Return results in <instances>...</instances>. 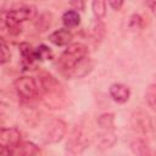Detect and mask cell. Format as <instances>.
Masks as SVG:
<instances>
[{
	"label": "cell",
	"mask_w": 156,
	"mask_h": 156,
	"mask_svg": "<svg viewBox=\"0 0 156 156\" xmlns=\"http://www.w3.org/2000/svg\"><path fill=\"white\" fill-rule=\"evenodd\" d=\"M16 156H40V149L34 143L24 141L18 146Z\"/></svg>",
	"instance_id": "4fadbf2b"
},
{
	"label": "cell",
	"mask_w": 156,
	"mask_h": 156,
	"mask_svg": "<svg viewBox=\"0 0 156 156\" xmlns=\"http://www.w3.org/2000/svg\"><path fill=\"white\" fill-rule=\"evenodd\" d=\"M154 156H156V154H155V155H154Z\"/></svg>",
	"instance_id": "484cf974"
},
{
	"label": "cell",
	"mask_w": 156,
	"mask_h": 156,
	"mask_svg": "<svg viewBox=\"0 0 156 156\" xmlns=\"http://www.w3.org/2000/svg\"><path fill=\"white\" fill-rule=\"evenodd\" d=\"M107 5L112 9V10H115V11H118V10H121V7L123 6V1H117V0H111V1H108L107 2Z\"/></svg>",
	"instance_id": "603a6c76"
},
{
	"label": "cell",
	"mask_w": 156,
	"mask_h": 156,
	"mask_svg": "<svg viewBox=\"0 0 156 156\" xmlns=\"http://www.w3.org/2000/svg\"><path fill=\"white\" fill-rule=\"evenodd\" d=\"M93 68L88 46L82 43H73L61 54L57 60V69L67 79L83 78Z\"/></svg>",
	"instance_id": "6da1fadb"
},
{
	"label": "cell",
	"mask_w": 156,
	"mask_h": 156,
	"mask_svg": "<svg viewBox=\"0 0 156 156\" xmlns=\"http://www.w3.org/2000/svg\"><path fill=\"white\" fill-rule=\"evenodd\" d=\"M141 26H143V18H141V16L140 15H133L132 17H130V20H129V27L130 28H133V29H139V28H141Z\"/></svg>",
	"instance_id": "7402d4cb"
},
{
	"label": "cell",
	"mask_w": 156,
	"mask_h": 156,
	"mask_svg": "<svg viewBox=\"0 0 156 156\" xmlns=\"http://www.w3.org/2000/svg\"><path fill=\"white\" fill-rule=\"evenodd\" d=\"M37 16V7L33 5H22L17 9L2 11L1 18L11 35H18L22 32V23L33 20Z\"/></svg>",
	"instance_id": "3957f363"
},
{
	"label": "cell",
	"mask_w": 156,
	"mask_h": 156,
	"mask_svg": "<svg viewBox=\"0 0 156 156\" xmlns=\"http://www.w3.org/2000/svg\"><path fill=\"white\" fill-rule=\"evenodd\" d=\"M34 55H35V60H48L52 57V52L46 45L38 46L34 50Z\"/></svg>",
	"instance_id": "d6986e66"
},
{
	"label": "cell",
	"mask_w": 156,
	"mask_h": 156,
	"mask_svg": "<svg viewBox=\"0 0 156 156\" xmlns=\"http://www.w3.org/2000/svg\"><path fill=\"white\" fill-rule=\"evenodd\" d=\"M87 147V139L84 138L83 130L79 126H76L71 132L68 140H67V150L72 155L80 154Z\"/></svg>",
	"instance_id": "8992f818"
},
{
	"label": "cell",
	"mask_w": 156,
	"mask_h": 156,
	"mask_svg": "<svg viewBox=\"0 0 156 156\" xmlns=\"http://www.w3.org/2000/svg\"><path fill=\"white\" fill-rule=\"evenodd\" d=\"M62 23L66 28H74L80 23V16L76 10H68L62 15Z\"/></svg>",
	"instance_id": "5bb4252c"
},
{
	"label": "cell",
	"mask_w": 156,
	"mask_h": 156,
	"mask_svg": "<svg viewBox=\"0 0 156 156\" xmlns=\"http://www.w3.org/2000/svg\"><path fill=\"white\" fill-rule=\"evenodd\" d=\"M51 18H52L51 13H43V15H40L39 20L37 22L38 30H41V32L46 30L48 27H50V24H51Z\"/></svg>",
	"instance_id": "ffe728a7"
},
{
	"label": "cell",
	"mask_w": 156,
	"mask_h": 156,
	"mask_svg": "<svg viewBox=\"0 0 156 156\" xmlns=\"http://www.w3.org/2000/svg\"><path fill=\"white\" fill-rule=\"evenodd\" d=\"M21 145V133L17 128H2L0 133V147L16 150Z\"/></svg>",
	"instance_id": "52a82bcc"
},
{
	"label": "cell",
	"mask_w": 156,
	"mask_h": 156,
	"mask_svg": "<svg viewBox=\"0 0 156 156\" xmlns=\"http://www.w3.org/2000/svg\"><path fill=\"white\" fill-rule=\"evenodd\" d=\"M115 141H116L115 134H112L111 132H105L98 136L96 144H98L99 149H107V147L112 146L115 144Z\"/></svg>",
	"instance_id": "9a60e30c"
},
{
	"label": "cell",
	"mask_w": 156,
	"mask_h": 156,
	"mask_svg": "<svg viewBox=\"0 0 156 156\" xmlns=\"http://www.w3.org/2000/svg\"><path fill=\"white\" fill-rule=\"evenodd\" d=\"M108 93L112 100L116 101L117 104H124L130 98V89L126 84H122V83L112 84L108 89Z\"/></svg>",
	"instance_id": "ba28073f"
},
{
	"label": "cell",
	"mask_w": 156,
	"mask_h": 156,
	"mask_svg": "<svg viewBox=\"0 0 156 156\" xmlns=\"http://www.w3.org/2000/svg\"><path fill=\"white\" fill-rule=\"evenodd\" d=\"M11 60V52L10 49L5 41L4 38H1V65H6Z\"/></svg>",
	"instance_id": "44dd1931"
},
{
	"label": "cell",
	"mask_w": 156,
	"mask_h": 156,
	"mask_svg": "<svg viewBox=\"0 0 156 156\" xmlns=\"http://www.w3.org/2000/svg\"><path fill=\"white\" fill-rule=\"evenodd\" d=\"M106 6H107V2L101 1V0H95V1L91 2L93 13H94V16H95L99 21L102 20V18L106 16Z\"/></svg>",
	"instance_id": "e0dca14e"
},
{
	"label": "cell",
	"mask_w": 156,
	"mask_h": 156,
	"mask_svg": "<svg viewBox=\"0 0 156 156\" xmlns=\"http://www.w3.org/2000/svg\"><path fill=\"white\" fill-rule=\"evenodd\" d=\"M39 91H41L43 102L49 108H61L66 104L65 91L58 80L48 72L39 74Z\"/></svg>",
	"instance_id": "7a4b0ae2"
},
{
	"label": "cell",
	"mask_w": 156,
	"mask_h": 156,
	"mask_svg": "<svg viewBox=\"0 0 156 156\" xmlns=\"http://www.w3.org/2000/svg\"><path fill=\"white\" fill-rule=\"evenodd\" d=\"M34 50L28 43H21L20 44V52H21V57H22V67L23 69H27L28 67L32 66V63L35 60V55H34Z\"/></svg>",
	"instance_id": "8fae6325"
},
{
	"label": "cell",
	"mask_w": 156,
	"mask_h": 156,
	"mask_svg": "<svg viewBox=\"0 0 156 156\" xmlns=\"http://www.w3.org/2000/svg\"><path fill=\"white\" fill-rule=\"evenodd\" d=\"M145 100L149 107L156 111V84H150L145 91Z\"/></svg>",
	"instance_id": "ac0fdd59"
},
{
	"label": "cell",
	"mask_w": 156,
	"mask_h": 156,
	"mask_svg": "<svg viewBox=\"0 0 156 156\" xmlns=\"http://www.w3.org/2000/svg\"><path fill=\"white\" fill-rule=\"evenodd\" d=\"M130 150L135 156H152L149 144L141 138H138L132 141Z\"/></svg>",
	"instance_id": "7c38bea8"
},
{
	"label": "cell",
	"mask_w": 156,
	"mask_h": 156,
	"mask_svg": "<svg viewBox=\"0 0 156 156\" xmlns=\"http://www.w3.org/2000/svg\"><path fill=\"white\" fill-rule=\"evenodd\" d=\"M146 6L150 9V11L152 12V15H154V16H156V0L146 1Z\"/></svg>",
	"instance_id": "d4e9b609"
},
{
	"label": "cell",
	"mask_w": 156,
	"mask_h": 156,
	"mask_svg": "<svg viewBox=\"0 0 156 156\" xmlns=\"http://www.w3.org/2000/svg\"><path fill=\"white\" fill-rule=\"evenodd\" d=\"M73 38V34L71 33L69 29L67 28H61V29H57L55 32H52L50 35H49V40L55 44L56 46H63V45H68L71 43Z\"/></svg>",
	"instance_id": "30bf717a"
},
{
	"label": "cell",
	"mask_w": 156,
	"mask_h": 156,
	"mask_svg": "<svg viewBox=\"0 0 156 156\" xmlns=\"http://www.w3.org/2000/svg\"><path fill=\"white\" fill-rule=\"evenodd\" d=\"M132 126L136 132L145 134L151 129V118L145 112H135L132 116Z\"/></svg>",
	"instance_id": "9c48e42d"
},
{
	"label": "cell",
	"mask_w": 156,
	"mask_h": 156,
	"mask_svg": "<svg viewBox=\"0 0 156 156\" xmlns=\"http://www.w3.org/2000/svg\"><path fill=\"white\" fill-rule=\"evenodd\" d=\"M69 5L74 7L73 10H83L84 6H85V4H84L83 1H71Z\"/></svg>",
	"instance_id": "cb8c5ba5"
},
{
	"label": "cell",
	"mask_w": 156,
	"mask_h": 156,
	"mask_svg": "<svg viewBox=\"0 0 156 156\" xmlns=\"http://www.w3.org/2000/svg\"><path fill=\"white\" fill-rule=\"evenodd\" d=\"M66 132H67V124L65 121L60 118L51 119L44 129V133H43L44 141L49 144L58 143L60 140H62Z\"/></svg>",
	"instance_id": "5b68a950"
},
{
	"label": "cell",
	"mask_w": 156,
	"mask_h": 156,
	"mask_svg": "<svg viewBox=\"0 0 156 156\" xmlns=\"http://www.w3.org/2000/svg\"><path fill=\"white\" fill-rule=\"evenodd\" d=\"M98 124L102 129H105L106 132H110L113 128V124H115V115L110 113V112L108 113H102L98 118Z\"/></svg>",
	"instance_id": "2e32d148"
},
{
	"label": "cell",
	"mask_w": 156,
	"mask_h": 156,
	"mask_svg": "<svg viewBox=\"0 0 156 156\" xmlns=\"http://www.w3.org/2000/svg\"><path fill=\"white\" fill-rule=\"evenodd\" d=\"M13 88L17 95L26 100L34 99L39 95V83L33 77H18L13 82Z\"/></svg>",
	"instance_id": "277c9868"
}]
</instances>
